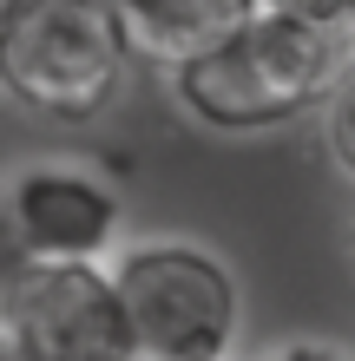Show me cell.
<instances>
[{
    "label": "cell",
    "instance_id": "cell-1",
    "mask_svg": "<svg viewBox=\"0 0 355 361\" xmlns=\"http://www.w3.org/2000/svg\"><path fill=\"white\" fill-rule=\"evenodd\" d=\"M355 73V13H283L263 7L237 39L172 73L178 105L204 132H277L309 118Z\"/></svg>",
    "mask_w": 355,
    "mask_h": 361
},
{
    "label": "cell",
    "instance_id": "cell-2",
    "mask_svg": "<svg viewBox=\"0 0 355 361\" xmlns=\"http://www.w3.org/2000/svg\"><path fill=\"white\" fill-rule=\"evenodd\" d=\"M132 59L119 0H0V79L53 125L99 118L125 92Z\"/></svg>",
    "mask_w": 355,
    "mask_h": 361
},
{
    "label": "cell",
    "instance_id": "cell-3",
    "mask_svg": "<svg viewBox=\"0 0 355 361\" xmlns=\"http://www.w3.org/2000/svg\"><path fill=\"white\" fill-rule=\"evenodd\" d=\"M112 276L132 322V361H231L243 329V289L217 250L152 237L119 250Z\"/></svg>",
    "mask_w": 355,
    "mask_h": 361
},
{
    "label": "cell",
    "instance_id": "cell-4",
    "mask_svg": "<svg viewBox=\"0 0 355 361\" xmlns=\"http://www.w3.org/2000/svg\"><path fill=\"white\" fill-rule=\"evenodd\" d=\"M7 361H132L119 276L99 257H20L0 289Z\"/></svg>",
    "mask_w": 355,
    "mask_h": 361
},
{
    "label": "cell",
    "instance_id": "cell-5",
    "mask_svg": "<svg viewBox=\"0 0 355 361\" xmlns=\"http://www.w3.org/2000/svg\"><path fill=\"white\" fill-rule=\"evenodd\" d=\"M7 224L27 257H106L125 204L106 178L79 164H27L7 190Z\"/></svg>",
    "mask_w": 355,
    "mask_h": 361
},
{
    "label": "cell",
    "instance_id": "cell-6",
    "mask_svg": "<svg viewBox=\"0 0 355 361\" xmlns=\"http://www.w3.org/2000/svg\"><path fill=\"white\" fill-rule=\"evenodd\" d=\"M125 27H132L138 59H158V66H191L198 53L237 39L250 20L263 13V0H119Z\"/></svg>",
    "mask_w": 355,
    "mask_h": 361
},
{
    "label": "cell",
    "instance_id": "cell-7",
    "mask_svg": "<svg viewBox=\"0 0 355 361\" xmlns=\"http://www.w3.org/2000/svg\"><path fill=\"white\" fill-rule=\"evenodd\" d=\"M323 145H329V158H336V171L355 184V73L323 105Z\"/></svg>",
    "mask_w": 355,
    "mask_h": 361
},
{
    "label": "cell",
    "instance_id": "cell-8",
    "mask_svg": "<svg viewBox=\"0 0 355 361\" xmlns=\"http://www.w3.org/2000/svg\"><path fill=\"white\" fill-rule=\"evenodd\" d=\"M263 361H355V348H342V342H283Z\"/></svg>",
    "mask_w": 355,
    "mask_h": 361
},
{
    "label": "cell",
    "instance_id": "cell-9",
    "mask_svg": "<svg viewBox=\"0 0 355 361\" xmlns=\"http://www.w3.org/2000/svg\"><path fill=\"white\" fill-rule=\"evenodd\" d=\"M263 7H283V13H355V0H263Z\"/></svg>",
    "mask_w": 355,
    "mask_h": 361
},
{
    "label": "cell",
    "instance_id": "cell-10",
    "mask_svg": "<svg viewBox=\"0 0 355 361\" xmlns=\"http://www.w3.org/2000/svg\"><path fill=\"white\" fill-rule=\"evenodd\" d=\"M349 257H355V217H349Z\"/></svg>",
    "mask_w": 355,
    "mask_h": 361
}]
</instances>
